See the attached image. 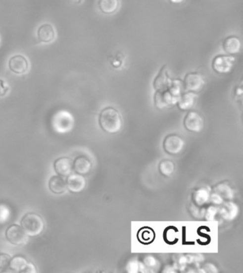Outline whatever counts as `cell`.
Masks as SVG:
<instances>
[{
  "label": "cell",
  "mask_w": 243,
  "mask_h": 273,
  "mask_svg": "<svg viewBox=\"0 0 243 273\" xmlns=\"http://www.w3.org/2000/svg\"><path fill=\"white\" fill-rule=\"evenodd\" d=\"M234 63L235 58L233 56L218 55L214 58L212 66L218 74H226L231 71Z\"/></svg>",
  "instance_id": "7"
},
{
  "label": "cell",
  "mask_w": 243,
  "mask_h": 273,
  "mask_svg": "<svg viewBox=\"0 0 243 273\" xmlns=\"http://www.w3.org/2000/svg\"><path fill=\"white\" fill-rule=\"evenodd\" d=\"M87 182L82 175L74 173L68 176L66 180V186L72 193H80L85 188Z\"/></svg>",
  "instance_id": "12"
},
{
  "label": "cell",
  "mask_w": 243,
  "mask_h": 273,
  "mask_svg": "<svg viewBox=\"0 0 243 273\" xmlns=\"http://www.w3.org/2000/svg\"><path fill=\"white\" fill-rule=\"evenodd\" d=\"M210 201L215 205H220L223 204V199L219 195L217 194L216 193H213V194L210 195Z\"/></svg>",
  "instance_id": "27"
},
{
  "label": "cell",
  "mask_w": 243,
  "mask_h": 273,
  "mask_svg": "<svg viewBox=\"0 0 243 273\" xmlns=\"http://www.w3.org/2000/svg\"><path fill=\"white\" fill-rule=\"evenodd\" d=\"M171 83L168 76V69L166 65H165L160 69L159 74L155 78L153 82V87L156 91H164L168 89Z\"/></svg>",
  "instance_id": "14"
},
{
  "label": "cell",
  "mask_w": 243,
  "mask_h": 273,
  "mask_svg": "<svg viewBox=\"0 0 243 273\" xmlns=\"http://www.w3.org/2000/svg\"><path fill=\"white\" fill-rule=\"evenodd\" d=\"M6 238L9 243L15 245H23L28 241V237L23 228L16 224L6 229Z\"/></svg>",
  "instance_id": "3"
},
{
  "label": "cell",
  "mask_w": 243,
  "mask_h": 273,
  "mask_svg": "<svg viewBox=\"0 0 243 273\" xmlns=\"http://www.w3.org/2000/svg\"><path fill=\"white\" fill-rule=\"evenodd\" d=\"M210 193L206 188H199L197 191L194 192L193 196L194 204L196 206H204L210 201Z\"/></svg>",
  "instance_id": "20"
},
{
  "label": "cell",
  "mask_w": 243,
  "mask_h": 273,
  "mask_svg": "<svg viewBox=\"0 0 243 273\" xmlns=\"http://www.w3.org/2000/svg\"><path fill=\"white\" fill-rule=\"evenodd\" d=\"M49 188L50 191L54 193V194H61L66 191L67 186H66V182L61 175H53L50 178L49 182Z\"/></svg>",
  "instance_id": "15"
},
{
  "label": "cell",
  "mask_w": 243,
  "mask_h": 273,
  "mask_svg": "<svg viewBox=\"0 0 243 273\" xmlns=\"http://www.w3.org/2000/svg\"><path fill=\"white\" fill-rule=\"evenodd\" d=\"M76 2L78 3V4H79V3L82 2V0H75Z\"/></svg>",
  "instance_id": "30"
},
{
  "label": "cell",
  "mask_w": 243,
  "mask_h": 273,
  "mask_svg": "<svg viewBox=\"0 0 243 273\" xmlns=\"http://www.w3.org/2000/svg\"><path fill=\"white\" fill-rule=\"evenodd\" d=\"M196 95L193 92L184 94L178 101V106L181 110H189L194 107Z\"/></svg>",
  "instance_id": "21"
},
{
  "label": "cell",
  "mask_w": 243,
  "mask_h": 273,
  "mask_svg": "<svg viewBox=\"0 0 243 273\" xmlns=\"http://www.w3.org/2000/svg\"><path fill=\"white\" fill-rule=\"evenodd\" d=\"M223 47L226 53L235 55L241 50V43L239 38L236 36H230L223 42Z\"/></svg>",
  "instance_id": "17"
},
{
  "label": "cell",
  "mask_w": 243,
  "mask_h": 273,
  "mask_svg": "<svg viewBox=\"0 0 243 273\" xmlns=\"http://www.w3.org/2000/svg\"><path fill=\"white\" fill-rule=\"evenodd\" d=\"M8 66H9V69L13 73L18 74V75H21V74H25L28 71L30 64L25 56L17 55H14L10 58Z\"/></svg>",
  "instance_id": "8"
},
{
  "label": "cell",
  "mask_w": 243,
  "mask_h": 273,
  "mask_svg": "<svg viewBox=\"0 0 243 273\" xmlns=\"http://www.w3.org/2000/svg\"><path fill=\"white\" fill-rule=\"evenodd\" d=\"M203 86L204 80L201 74L193 72L185 76L184 87L188 92L197 93L201 90Z\"/></svg>",
  "instance_id": "6"
},
{
  "label": "cell",
  "mask_w": 243,
  "mask_h": 273,
  "mask_svg": "<svg viewBox=\"0 0 243 273\" xmlns=\"http://www.w3.org/2000/svg\"><path fill=\"white\" fill-rule=\"evenodd\" d=\"M171 1H173V2H180V1H181V0H171Z\"/></svg>",
  "instance_id": "29"
},
{
  "label": "cell",
  "mask_w": 243,
  "mask_h": 273,
  "mask_svg": "<svg viewBox=\"0 0 243 273\" xmlns=\"http://www.w3.org/2000/svg\"><path fill=\"white\" fill-rule=\"evenodd\" d=\"M98 7L102 12L111 14L116 12L119 9V0H98Z\"/></svg>",
  "instance_id": "19"
},
{
  "label": "cell",
  "mask_w": 243,
  "mask_h": 273,
  "mask_svg": "<svg viewBox=\"0 0 243 273\" xmlns=\"http://www.w3.org/2000/svg\"><path fill=\"white\" fill-rule=\"evenodd\" d=\"M159 171L165 176H170L174 173L175 164L170 160H163L159 164Z\"/></svg>",
  "instance_id": "23"
},
{
  "label": "cell",
  "mask_w": 243,
  "mask_h": 273,
  "mask_svg": "<svg viewBox=\"0 0 243 273\" xmlns=\"http://www.w3.org/2000/svg\"><path fill=\"white\" fill-rule=\"evenodd\" d=\"M55 36L56 33H55L54 29L50 24H42L37 30V37L39 40L43 43H50L53 42L54 40Z\"/></svg>",
  "instance_id": "13"
},
{
  "label": "cell",
  "mask_w": 243,
  "mask_h": 273,
  "mask_svg": "<svg viewBox=\"0 0 243 273\" xmlns=\"http://www.w3.org/2000/svg\"><path fill=\"white\" fill-rule=\"evenodd\" d=\"M21 225L27 235L31 237L40 235L45 229L43 219L35 213H29L23 216Z\"/></svg>",
  "instance_id": "2"
},
{
  "label": "cell",
  "mask_w": 243,
  "mask_h": 273,
  "mask_svg": "<svg viewBox=\"0 0 243 273\" xmlns=\"http://www.w3.org/2000/svg\"><path fill=\"white\" fill-rule=\"evenodd\" d=\"M218 212V209L216 207L213 206H210L205 211V218H206L207 220H213V218L216 216Z\"/></svg>",
  "instance_id": "25"
},
{
  "label": "cell",
  "mask_w": 243,
  "mask_h": 273,
  "mask_svg": "<svg viewBox=\"0 0 243 273\" xmlns=\"http://www.w3.org/2000/svg\"><path fill=\"white\" fill-rule=\"evenodd\" d=\"M100 126L105 132L116 134L122 126V118L119 112L113 107H106L101 110L98 118Z\"/></svg>",
  "instance_id": "1"
},
{
  "label": "cell",
  "mask_w": 243,
  "mask_h": 273,
  "mask_svg": "<svg viewBox=\"0 0 243 273\" xmlns=\"http://www.w3.org/2000/svg\"><path fill=\"white\" fill-rule=\"evenodd\" d=\"M53 168L58 175L63 177L69 176L72 173L74 163L69 158L61 157L56 159Z\"/></svg>",
  "instance_id": "11"
},
{
  "label": "cell",
  "mask_w": 243,
  "mask_h": 273,
  "mask_svg": "<svg viewBox=\"0 0 243 273\" xmlns=\"http://www.w3.org/2000/svg\"><path fill=\"white\" fill-rule=\"evenodd\" d=\"M12 258L6 253H0V271L6 272L9 268V264Z\"/></svg>",
  "instance_id": "24"
},
{
  "label": "cell",
  "mask_w": 243,
  "mask_h": 273,
  "mask_svg": "<svg viewBox=\"0 0 243 273\" xmlns=\"http://www.w3.org/2000/svg\"><path fill=\"white\" fill-rule=\"evenodd\" d=\"M91 169H92V163L87 157L80 156L76 159L74 163V170L78 174H87Z\"/></svg>",
  "instance_id": "16"
},
{
  "label": "cell",
  "mask_w": 243,
  "mask_h": 273,
  "mask_svg": "<svg viewBox=\"0 0 243 273\" xmlns=\"http://www.w3.org/2000/svg\"><path fill=\"white\" fill-rule=\"evenodd\" d=\"M215 193L219 195L223 200H231L233 197V192L232 191L231 187L228 185L223 184V183L215 186Z\"/></svg>",
  "instance_id": "22"
},
{
  "label": "cell",
  "mask_w": 243,
  "mask_h": 273,
  "mask_svg": "<svg viewBox=\"0 0 243 273\" xmlns=\"http://www.w3.org/2000/svg\"><path fill=\"white\" fill-rule=\"evenodd\" d=\"M238 214L237 205L232 202H227L220 209V214L226 220H232L236 218Z\"/></svg>",
  "instance_id": "18"
},
{
  "label": "cell",
  "mask_w": 243,
  "mask_h": 273,
  "mask_svg": "<svg viewBox=\"0 0 243 273\" xmlns=\"http://www.w3.org/2000/svg\"><path fill=\"white\" fill-rule=\"evenodd\" d=\"M9 91V87L2 79H0V97H4Z\"/></svg>",
  "instance_id": "26"
},
{
  "label": "cell",
  "mask_w": 243,
  "mask_h": 273,
  "mask_svg": "<svg viewBox=\"0 0 243 273\" xmlns=\"http://www.w3.org/2000/svg\"><path fill=\"white\" fill-rule=\"evenodd\" d=\"M155 263V261L154 260V258H153V257H150V258H147L146 259V265L148 266H150V267H153V266H154Z\"/></svg>",
  "instance_id": "28"
},
{
  "label": "cell",
  "mask_w": 243,
  "mask_h": 273,
  "mask_svg": "<svg viewBox=\"0 0 243 273\" xmlns=\"http://www.w3.org/2000/svg\"><path fill=\"white\" fill-rule=\"evenodd\" d=\"M0 44H1V37H0Z\"/></svg>",
  "instance_id": "31"
},
{
  "label": "cell",
  "mask_w": 243,
  "mask_h": 273,
  "mask_svg": "<svg viewBox=\"0 0 243 273\" xmlns=\"http://www.w3.org/2000/svg\"><path fill=\"white\" fill-rule=\"evenodd\" d=\"M185 143L181 136L176 134L168 135L163 141V149L171 155L179 154L184 149Z\"/></svg>",
  "instance_id": "4"
},
{
  "label": "cell",
  "mask_w": 243,
  "mask_h": 273,
  "mask_svg": "<svg viewBox=\"0 0 243 273\" xmlns=\"http://www.w3.org/2000/svg\"><path fill=\"white\" fill-rule=\"evenodd\" d=\"M9 268L15 273H35V266L32 263H28L22 256H15L11 259Z\"/></svg>",
  "instance_id": "9"
},
{
  "label": "cell",
  "mask_w": 243,
  "mask_h": 273,
  "mask_svg": "<svg viewBox=\"0 0 243 273\" xmlns=\"http://www.w3.org/2000/svg\"><path fill=\"white\" fill-rule=\"evenodd\" d=\"M178 102L177 99L173 97V94L166 91H157L154 96L155 107L160 109L166 108L170 106L174 105Z\"/></svg>",
  "instance_id": "10"
},
{
  "label": "cell",
  "mask_w": 243,
  "mask_h": 273,
  "mask_svg": "<svg viewBox=\"0 0 243 273\" xmlns=\"http://www.w3.org/2000/svg\"><path fill=\"white\" fill-rule=\"evenodd\" d=\"M185 128L191 132H200L204 127L202 116L196 111H190L184 118Z\"/></svg>",
  "instance_id": "5"
}]
</instances>
